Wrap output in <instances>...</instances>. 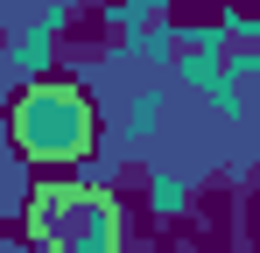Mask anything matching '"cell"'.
Returning a JSON list of instances; mask_svg holds the SVG:
<instances>
[{"instance_id": "6da1fadb", "label": "cell", "mask_w": 260, "mask_h": 253, "mask_svg": "<svg viewBox=\"0 0 260 253\" xmlns=\"http://www.w3.org/2000/svg\"><path fill=\"white\" fill-rule=\"evenodd\" d=\"M21 232H28L36 253H127V211L99 183L49 176L21 204Z\"/></svg>"}, {"instance_id": "7a4b0ae2", "label": "cell", "mask_w": 260, "mask_h": 253, "mask_svg": "<svg viewBox=\"0 0 260 253\" xmlns=\"http://www.w3.org/2000/svg\"><path fill=\"white\" fill-rule=\"evenodd\" d=\"M7 134H14V148L28 155V162L43 169H71L91 155V141H99V113H91L85 84L71 78H36L14 91V106H7Z\"/></svg>"}]
</instances>
